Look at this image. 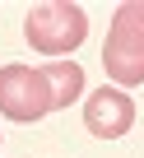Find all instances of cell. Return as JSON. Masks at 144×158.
<instances>
[{
    "mask_svg": "<svg viewBox=\"0 0 144 158\" xmlns=\"http://www.w3.org/2000/svg\"><path fill=\"white\" fill-rule=\"evenodd\" d=\"M102 70L116 79V89L144 84V0H125L116 10L102 42Z\"/></svg>",
    "mask_w": 144,
    "mask_h": 158,
    "instance_id": "6da1fadb",
    "label": "cell"
},
{
    "mask_svg": "<svg viewBox=\"0 0 144 158\" xmlns=\"http://www.w3.org/2000/svg\"><path fill=\"white\" fill-rule=\"evenodd\" d=\"M23 37L42 56H70L88 37V19H84L79 5H70V0H47V5H33L28 10Z\"/></svg>",
    "mask_w": 144,
    "mask_h": 158,
    "instance_id": "7a4b0ae2",
    "label": "cell"
},
{
    "mask_svg": "<svg viewBox=\"0 0 144 158\" xmlns=\"http://www.w3.org/2000/svg\"><path fill=\"white\" fill-rule=\"evenodd\" d=\"M0 112L10 121H42L47 112H56L42 65H0Z\"/></svg>",
    "mask_w": 144,
    "mask_h": 158,
    "instance_id": "3957f363",
    "label": "cell"
},
{
    "mask_svg": "<svg viewBox=\"0 0 144 158\" xmlns=\"http://www.w3.org/2000/svg\"><path fill=\"white\" fill-rule=\"evenodd\" d=\"M84 126L98 135V139H116V135H125L130 126H135V102H130V93L125 89H93L88 93V102H84Z\"/></svg>",
    "mask_w": 144,
    "mask_h": 158,
    "instance_id": "277c9868",
    "label": "cell"
},
{
    "mask_svg": "<svg viewBox=\"0 0 144 158\" xmlns=\"http://www.w3.org/2000/svg\"><path fill=\"white\" fill-rule=\"evenodd\" d=\"M42 74H47V84H51V102L56 107H70L84 93V70L75 60H51V65H42Z\"/></svg>",
    "mask_w": 144,
    "mask_h": 158,
    "instance_id": "5b68a950",
    "label": "cell"
}]
</instances>
